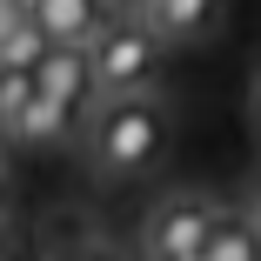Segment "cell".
<instances>
[{"label":"cell","instance_id":"obj_13","mask_svg":"<svg viewBox=\"0 0 261 261\" xmlns=\"http://www.w3.org/2000/svg\"><path fill=\"white\" fill-rule=\"evenodd\" d=\"M248 215H254V221H261V194H254V207H248Z\"/></svg>","mask_w":261,"mask_h":261},{"label":"cell","instance_id":"obj_9","mask_svg":"<svg viewBox=\"0 0 261 261\" xmlns=\"http://www.w3.org/2000/svg\"><path fill=\"white\" fill-rule=\"evenodd\" d=\"M67 127H74V114L61 108V100H47V94H40V100H34V114H27V127H20V147H40V141H61Z\"/></svg>","mask_w":261,"mask_h":261},{"label":"cell","instance_id":"obj_12","mask_svg":"<svg viewBox=\"0 0 261 261\" xmlns=\"http://www.w3.org/2000/svg\"><path fill=\"white\" fill-rule=\"evenodd\" d=\"M114 7H147V0H114Z\"/></svg>","mask_w":261,"mask_h":261},{"label":"cell","instance_id":"obj_14","mask_svg":"<svg viewBox=\"0 0 261 261\" xmlns=\"http://www.w3.org/2000/svg\"><path fill=\"white\" fill-rule=\"evenodd\" d=\"M194 261H207V254H194Z\"/></svg>","mask_w":261,"mask_h":261},{"label":"cell","instance_id":"obj_5","mask_svg":"<svg viewBox=\"0 0 261 261\" xmlns=\"http://www.w3.org/2000/svg\"><path fill=\"white\" fill-rule=\"evenodd\" d=\"M40 94L61 100L67 114H81L87 100H100V87H94V61L81 54V47H54V54L40 61Z\"/></svg>","mask_w":261,"mask_h":261},{"label":"cell","instance_id":"obj_3","mask_svg":"<svg viewBox=\"0 0 261 261\" xmlns=\"http://www.w3.org/2000/svg\"><path fill=\"white\" fill-rule=\"evenodd\" d=\"M221 215H228V207H215L207 194H161L147 207V221H141L147 261H194V254H207Z\"/></svg>","mask_w":261,"mask_h":261},{"label":"cell","instance_id":"obj_4","mask_svg":"<svg viewBox=\"0 0 261 261\" xmlns=\"http://www.w3.org/2000/svg\"><path fill=\"white\" fill-rule=\"evenodd\" d=\"M34 27L47 34V47H87L114 27V0H27Z\"/></svg>","mask_w":261,"mask_h":261},{"label":"cell","instance_id":"obj_7","mask_svg":"<svg viewBox=\"0 0 261 261\" xmlns=\"http://www.w3.org/2000/svg\"><path fill=\"white\" fill-rule=\"evenodd\" d=\"M207 261H261V221L248 207H228L215 241H207Z\"/></svg>","mask_w":261,"mask_h":261},{"label":"cell","instance_id":"obj_11","mask_svg":"<svg viewBox=\"0 0 261 261\" xmlns=\"http://www.w3.org/2000/svg\"><path fill=\"white\" fill-rule=\"evenodd\" d=\"M254 127H261V81H254Z\"/></svg>","mask_w":261,"mask_h":261},{"label":"cell","instance_id":"obj_10","mask_svg":"<svg viewBox=\"0 0 261 261\" xmlns=\"http://www.w3.org/2000/svg\"><path fill=\"white\" fill-rule=\"evenodd\" d=\"M47 261H114V254H108V248H94V241H87V248H61V254H47Z\"/></svg>","mask_w":261,"mask_h":261},{"label":"cell","instance_id":"obj_2","mask_svg":"<svg viewBox=\"0 0 261 261\" xmlns=\"http://www.w3.org/2000/svg\"><path fill=\"white\" fill-rule=\"evenodd\" d=\"M168 147V114L154 100H100V114L87 127V154L100 174H147Z\"/></svg>","mask_w":261,"mask_h":261},{"label":"cell","instance_id":"obj_6","mask_svg":"<svg viewBox=\"0 0 261 261\" xmlns=\"http://www.w3.org/2000/svg\"><path fill=\"white\" fill-rule=\"evenodd\" d=\"M147 27L161 34V40H207L215 34V20H221V0H147Z\"/></svg>","mask_w":261,"mask_h":261},{"label":"cell","instance_id":"obj_8","mask_svg":"<svg viewBox=\"0 0 261 261\" xmlns=\"http://www.w3.org/2000/svg\"><path fill=\"white\" fill-rule=\"evenodd\" d=\"M34 100H40V74H27V67H0V127H7V141H20Z\"/></svg>","mask_w":261,"mask_h":261},{"label":"cell","instance_id":"obj_1","mask_svg":"<svg viewBox=\"0 0 261 261\" xmlns=\"http://www.w3.org/2000/svg\"><path fill=\"white\" fill-rule=\"evenodd\" d=\"M161 34L147 27V14H114V27L87 47L100 100H154L161 87Z\"/></svg>","mask_w":261,"mask_h":261}]
</instances>
